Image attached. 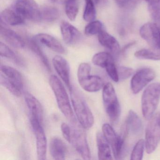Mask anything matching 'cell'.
I'll list each match as a JSON object with an SVG mask.
<instances>
[{"label":"cell","instance_id":"cell-20","mask_svg":"<svg viewBox=\"0 0 160 160\" xmlns=\"http://www.w3.org/2000/svg\"><path fill=\"white\" fill-rule=\"evenodd\" d=\"M25 19L16 11L10 9H5L1 13V22L12 26H18L25 23Z\"/></svg>","mask_w":160,"mask_h":160},{"label":"cell","instance_id":"cell-36","mask_svg":"<svg viewBox=\"0 0 160 160\" xmlns=\"http://www.w3.org/2000/svg\"><path fill=\"white\" fill-rule=\"evenodd\" d=\"M139 0H115L117 5L121 8H130L135 5Z\"/></svg>","mask_w":160,"mask_h":160},{"label":"cell","instance_id":"cell-28","mask_svg":"<svg viewBox=\"0 0 160 160\" xmlns=\"http://www.w3.org/2000/svg\"><path fill=\"white\" fill-rule=\"evenodd\" d=\"M134 55L140 59L160 60V51L152 48L141 49L136 52Z\"/></svg>","mask_w":160,"mask_h":160},{"label":"cell","instance_id":"cell-22","mask_svg":"<svg viewBox=\"0 0 160 160\" xmlns=\"http://www.w3.org/2000/svg\"><path fill=\"white\" fill-rule=\"evenodd\" d=\"M125 126L128 132H131L134 135L140 133L143 129L141 119L132 110L129 111Z\"/></svg>","mask_w":160,"mask_h":160},{"label":"cell","instance_id":"cell-21","mask_svg":"<svg viewBox=\"0 0 160 160\" xmlns=\"http://www.w3.org/2000/svg\"><path fill=\"white\" fill-rule=\"evenodd\" d=\"M96 142L98 148V155L99 160H111V150L103 134L99 132L96 135Z\"/></svg>","mask_w":160,"mask_h":160},{"label":"cell","instance_id":"cell-18","mask_svg":"<svg viewBox=\"0 0 160 160\" xmlns=\"http://www.w3.org/2000/svg\"><path fill=\"white\" fill-rule=\"evenodd\" d=\"M98 40L101 45L117 57L120 52V47L117 40L103 30L98 34Z\"/></svg>","mask_w":160,"mask_h":160},{"label":"cell","instance_id":"cell-30","mask_svg":"<svg viewBox=\"0 0 160 160\" xmlns=\"http://www.w3.org/2000/svg\"><path fill=\"white\" fill-rule=\"evenodd\" d=\"M85 10L83 14V18L86 22L94 21L96 18V12L95 3L92 0H85Z\"/></svg>","mask_w":160,"mask_h":160},{"label":"cell","instance_id":"cell-34","mask_svg":"<svg viewBox=\"0 0 160 160\" xmlns=\"http://www.w3.org/2000/svg\"><path fill=\"white\" fill-rule=\"evenodd\" d=\"M105 69H106L108 74L113 81L115 82H118L119 78L118 73V68L115 65L114 60L109 62Z\"/></svg>","mask_w":160,"mask_h":160},{"label":"cell","instance_id":"cell-7","mask_svg":"<svg viewBox=\"0 0 160 160\" xmlns=\"http://www.w3.org/2000/svg\"><path fill=\"white\" fill-rule=\"evenodd\" d=\"M30 123L36 138L37 158L39 160L47 158V139L42 127V124L37 119L30 117Z\"/></svg>","mask_w":160,"mask_h":160},{"label":"cell","instance_id":"cell-42","mask_svg":"<svg viewBox=\"0 0 160 160\" xmlns=\"http://www.w3.org/2000/svg\"><path fill=\"white\" fill-rule=\"evenodd\" d=\"M157 25H158V27H159V30H160V24H157Z\"/></svg>","mask_w":160,"mask_h":160},{"label":"cell","instance_id":"cell-1","mask_svg":"<svg viewBox=\"0 0 160 160\" xmlns=\"http://www.w3.org/2000/svg\"><path fill=\"white\" fill-rule=\"evenodd\" d=\"M49 83L62 113L72 123L76 122L69 96L62 82L56 76L52 75L49 77Z\"/></svg>","mask_w":160,"mask_h":160},{"label":"cell","instance_id":"cell-41","mask_svg":"<svg viewBox=\"0 0 160 160\" xmlns=\"http://www.w3.org/2000/svg\"><path fill=\"white\" fill-rule=\"evenodd\" d=\"M155 118L157 123L159 124V126H160V113H159L158 115H157Z\"/></svg>","mask_w":160,"mask_h":160},{"label":"cell","instance_id":"cell-37","mask_svg":"<svg viewBox=\"0 0 160 160\" xmlns=\"http://www.w3.org/2000/svg\"><path fill=\"white\" fill-rule=\"evenodd\" d=\"M149 12L160 11V0H145Z\"/></svg>","mask_w":160,"mask_h":160},{"label":"cell","instance_id":"cell-4","mask_svg":"<svg viewBox=\"0 0 160 160\" xmlns=\"http://www.w3.org/2000/svg\"><path fill=\"white\" fill-rule=\"evenodd\" d=\"M160 99V83L151 84L145 90L141 98L143 116L147 119L152 118Z\"/></svg>","mask_w":160,"mask_h":160},{"label":"cell","instance_id":"cell-9","mask_svg":"<svg viewBox=\"0 0 160 160\" xmlns=\"http://www.w3.org/2000/svg\"><path fill=\"white\" fill-rule=\"evenodd\" d=\"M14 9L25 19L40 22V8L34 0H17Z\"/></svg>","mask_w":160,"mask_h":160},{"label":"cell","instance_id":"cell-15","mask_svg":"<svg viewBox=\"0 0 160 160\" xmlns=\"http://www.w3.org/2000/svg\"><path fill=\"white\" fill-rule=\"evenodd\" d=\"M61 32L65 43L70 45L77 43L81 38V33L72 25L63 21L60 25Z\"/></svg>","mask_w":160,"mask_h":160},{"label":"cell","instance_id":"cell-12","mask_svg":"<svg viewBox=\"0 0 160 160\" xmlns=\"http://www.w3.org/2000/svg\"><path fill=\"white\" fill-rule=\"evenodd\" d=\"M160 141V126L155 118H153L148 124L146 130V151L150 154L156 149Z\"/></svg>","mask_w":160,"mask_h":160},{"label":"cell","instance_id":"cell-39","mask_svg":"<svg viewBox=\"0 0 160 160\" xmlns=\"http://www.w3.org/2000/svg\"><path fill=\"white\" fill-rule=\"evenodd\" d=\"M95 4L99 6H103L106 5L108 2V0H92Z\"/></svg>","mask_w":160,"mask_h":160},{"label":"cell","instance_id":"cell-25","mask_svg":"<svg viewBox=\"0 0 160 160\" xmlns=\"http://www.w3.org/2000/svg\"><path fill=\"white\" fill-rule=\"evenodd\" d=\"M0 55L1 57L12 60L15 63L21 67H24L25 65L23 59L2 42L0 43Z\"/></svg>","mask_w":160,"mask_h":160},{"label":"cell","instance_id":"cell-13","mask_svg":"<svg viewBox=\"0 0 160 160\" xmlns=\"http://www.w3.org/2000/svg\"><path fill=\"white\" fill-rule=\"evenodd\" d=\"M54 68L70 91L72 89L70 81V68L67 61L61 56H55L52 60Z\"/></svg>","mask_w":160,"mask_h":160},{"label":"cell","instance_id":"cell-26","mask_svg":"<svg viewBox=\"0 0 160 160\" xmlns=\"http://www.w3.org/2000/svg\"><path fill=\"white\" fill-rule=\"evenodd\" d=\"M28 45L32 51L33 53H35V55L40 58L45 67L47 69L48 71L51 72V66H50V63L48 59V58H47L44 53L42 51V49L38 45L37 42L33 39L28 40Z\"/></svg>","mask_w":160,"mask_h":160},{"label":"cell","instance_id":"cell-27","mask_svg":"<svg viewBox=\"0 0 160 160\" xmlns=\"http://www.w3.org/2000/svg\"><path fill=\"white\" fill-rule=\"evenodd\" d=\"M1 84L6 88L11 93L16 97H20L22 95V90L15 83L8 79L4 75L1 73L0 74Z\"/></svg>","mask_w":160,"mask_h":160},{"label":"cell","instance_id":"cell-11","mask_svg":"<svg viewBox=\"0 0 160 160\" xmlns=\"http://www.w3.org/2000/svg\"><path fill=\"white\" fill-rule=\"evenodd\" d=\"M155 77V72L150 68H143L138 71L131 80V88L133 93H138Z\"/></svg>","mask_w":160,"mask_h":160},{"label":"cell","instance_id":"cell-8","mask_svg":"<svg viewBox=\"0 0 160 160\" xmlns=\"http://www.w3.org/2000/svg\"><path fill=\"white\" fill-rule=\"evenodd\" d=\"M102 130L106 139L111 146L114 157L116 159H119L122 154L126 135L122 133L121 136L118 135L112 126L108 123H104Z\"/></svg>","mask_w":160,"mask_h":160},{"label":"cell","instance_id":"cell-38","mask_svg":"<svg viewBox=\"0 0 160 160\" xmlns=\"http://www.w3.org/2000/svg\"><path fill=\"white\" fill-rule=\"evenodd\" d=\"M62 132L64 138L69 143L71 141V128L65 122L62 123L61 126Z\"/></svg>","mask_w":160,"mask_h":160},{"label":"cell","instance_id":"cell-31","mask_svg":"<svg viewBox=\"0 0 160 160\" xmlns=\"http://www.w3.org/2000/svg\"><path fill=\"white\" fill-rule=\"evenodd\" d=\"M79 10L78 0H68L65 3V13L71 21L75 20Z\"/></svg>","mask_w":160,"mask_h":160},{"label":"cell","instance_id":"cell-32","mask_svg":"<svg viewBox=\"0 0 160 160\" xmlns=\"http://www.w3.org/2000/svg\"><path fill=\"white\" fill-rule=\"evenodd\" d=\"M103 30V25L101 21L94 20L89 22L85 28V33L86 35H91L98 34Z\"/></svg>","mask_w":160,"mask_h":160},{"label":"cell","instance_id":"cell-33","mask_svg":"<svg viewBox=\"0 0 160 160\" xmlns=\"http://www.w3.org/2000/svg\"><path fill=\"white\" fill-rule=\"evenodd\" d=\"M145 146L146 144L144 139H140L138 140L133 149L131 154V160H142Z\"/></svg>","mask_w":160,"mask_h":160},{"label":"cell","instance_id":"cell-3","mask_svg":"<svg viewBox=\"0 0 160 160\" xmlns=\"http://www.w3.org/2000/svg\"><path fill=\"white\" fill-rule=\"evenodd\" d=\"M91 67L89 63L83 62L79 65L77 72L78 79L80 87L86 91L96 92L104 87V82L100 77L91 74Z\"/></svg>","mask_w":160,"mask_h":160},{"label":"cell","instance_id":"cell-17","mask_svg":"<svg viewBox=\"0 0 160 160\" xmlns=\"http://www.w3.org/2000/svg\"><path fill=\"white\" fill-rule=\"evenodd\" d=\"M38 43L42 44L53 51L60 54H64L65 49L62 45L51 35L45 33H39L33 37Z\"/></svg>","mask_w":160,"mask_h":160},{"label":"cell","instance_id":"cell-5","mask_svg":"<svg viewBox=\"0 0 160 160\" xmlns=\"http://www.w3.org/2000/svg\"><path fill=\"white\" fill-rule=\"evenodd\" d=\"M102 99L106 112L112 122L118 121L120 115L119 103L115 89L110 83L104 86Z\"/></svg>","mask_w":160,"mask_h":160},{"label":"cell","instance_id":"cell-19","mask_svg":"<svg viewBox=\"0 0 160 160\" xmlns=\"http://www.w3.org/2000/svg\"><path fill=\"white\" fill-rule=\"evenodd\" d=\"M67 147L61 138L58 137L52 138L49 143V152L55 160H65L67 153Z\"/></svg>","mask_w":160,"mask_h":160},{"label":"cell","instance_id":"cell-6","mask_svg":"<svg viewBox=\"0 0 160 160\" xmlns=\"http://www.w3.org/2000/svg\"><path fill=\"white\" fill-rule=\"evenodd\" d=\"M72 125L71 143L83 159L90 160L91 155L84 128L80 124H77L76 122Z\"/></svg>","mask_w":160,"mask_h":160},{"label":"cell","instance_id":"cell-24","mask_svg":"<svg viewBox=\"0 0 160 160\" xmlns=\"http://www.w3.org/2000/svg\"><path fill=\"white\" fill-rule=\"evenodd\" d=\"M60 16L59 10L52 6H43L40 8V22H52Z\"/></svg>","mask_w":160,"mask_h":160},{"label":"cell","instance_id":"cell-2","mask_svg":"<svg viewBox=\"0 0 160 160\" xmlns=\"http://www.w3.org/2000/svg\"><path fill=\"white\" fill-rule=\"evenodd\" d=\"M71 91L72 105L78 122L84 129H90L94 123L93 114L82 96L72 88Z\"/></svg>","mask_w":160,"mask_h":160},{"label":"cell","instance_id":"cell-23","mask_svg":"<svg viewBox=\"0 0 160 160\" xmlns=\"http://www.w3.org/2000/svg\"><path fill=\"white\" fill-rule=\"evenodd\" d=\"M1 73L8 79L15 83L21 89L24 88V81L21 74L16 69L11 66L1 65Z\"/></svg>","mask_w":160,"mask_h":160},{"label":"cell","instance_id":"cell-29","mask_svg":"<svg viewBox=\"0 0 160 160\" xmlns=\"http://www.w3.org/2000/svg\"><path fill=\"white\" fill-rule=\"evenodd\" d=\"M114 60L112 55L107 52H100L93 56L92 62L94 65L105 68L108 63Z\"/></svg>","mask_w":160,"mask_h":160},{"label":"cell","instance_id":"cell-40","mask_svg":"<svg viewBox=\"0 0 160 160\" xmlns=\"http://www.w3.org/2000/svg\"><path fill=\"white\" fill-rule=\"evenodd\" d=\"M68 0H52V1L54 3L57 4H62L66 3Z\"/></svg>","mask_w":160,"mask_h":160},{"label":"cell","instance_id":"cell-10","mask_svg":"<svg viewBox=\"0 0 160 160\" xmlns=\"http://www.w3.org/2000/svg\"><path fill=\"white\" fill-rule=\"evenodd\" d=\"M141 37L147 42L151 48L160 51V32L156 23H147L140 28Z\"/></svg>","mask_w":160,"mask_h":160},{"label":"cell","instance_id":"cell-14","mask_svg":"<svg viewBox=\"0 0 160 160\" xmlns=\"http://www.w3.org/2000/svg\"><path fill=\"white\" fill-rule=\"evenodd\" d=\"M24 98L27 106L30 112L31 117L37 119L42 124L43 121V109L38 99L32 94L26 92Z\"/></svg>","mask_w":160,"mask_h":160},{"label":"cell","instance_id":"cell-16","mask_svg":"<svg viewBox=\"0 0 160 160\" xmlns=\"http://www.w3.org/2000/svg\"><path fill=\"white\" fill-rule=\"evenodd\" d=\"M0 34L2 38L13 47L17 48H24L25 43L21 37L15 32L4 25L1 24Z\"/></svg>","mask_w":160,"mask_h":160},{"label":"cell","instance_id":"cell-35","mask_svg":"<svg viewBox=\"0 0 160 160\" xmlns=\"http://www.w3.org/2000/svg\"><path fill=\"white\" fill-rule=\"evenodd\" d=\"M118 71L119 80H124L129 78L134 72L132 69L124 66L118 67Z\"/></svg>","mask_w":160,"mask_h":160}]
</instances>
